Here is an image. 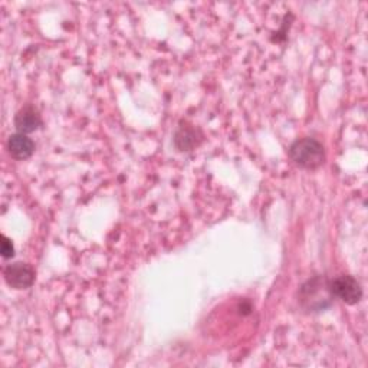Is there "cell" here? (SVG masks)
Returning a JSON list of instances; mask_svg holds the SVG:
<instances>
[{
  "label": "cell",
  "mask_w": 368,
  "mask_h": 368,
  "mask_svg": "<svg viewBox=\"0 0 368 368\" xmlns=\"http://www.w3.org/2000/svg\"><path fill=\"white\" fill-rule=\"evenodd\" d=\"M289 157L301 168L315 170L324 164L325 151L320 141L314 139H302L291 146Z\"/></svg>",
  "instance_id": "6da1fadb"
},
{
  "label": "cell",
  "mask_w": 368,
  "mask_h": 368,
  "mask_svg": "<svg viewBox=\"0 0 368 368\" xmlns=\"http://www.w3.org/2000/svg\"><path fill=\"white\" fill-rule=\"evenodd\" d=\"M328 291L332 296L341 299L348 305H355L362 298V289L358 281L350 275H341L332 279L328 285Z\"/></svg>",
  "instance_id": "7a4b0ae2"
},
{
  "label": "cell",
  "mask_w": 368,
  "mask_h": 368,
  "mask_svg": "<svg viewBox=\"0 0 368 368\" xmlns=\"http://www.w3.org/2000/svg\"><path fill=\"white\" fill-rule=\"evenodd\" d=\"M4 276L9 286L15 289H26L35 281V271L31 265L18 262L6 266L4 271Z\"/></svg>",
  "instance_id": "3957f363"
},
{
  "label": "cell",
  "mask_w": 368,
  "mask_h": 368,
  "mask_svg": "<svg viewBox=\"0 0 368 368\" xmlns=\"http://www.w3.org/2000/svg\"><path fill=\"white\" fill-rule=\"evenodd\" d=\"M16 130L22 134H29L36 131L42 126V118L39 111L33 105L23 107L15 117Z\"/></svg>",
  "instance_id": "277c9868"
},
{
  "label": "cell",
  "mask_w": 368,
  "mask_h": 368,
  "mask_svg": "<svg viewBox=\"0 0 368 368\" xmlns=\"http://www.w3.org/2000/svg\"><path fill=\"white\" fill-rule=\"evenodd\" d=\"M8 151L16 160H26L33 154L35 144L26 134L18 133L9 137Z\"/></svg>",
  "instance_id": "5b68a950"
},
{
  "label": "cell",
  "mask_w": 368,
  "mask_h": 368,
  "mask_svg": "<svg viewBox=\"0 0 368 368\" xmlns=\"http://www.w3.org/2000/svg\"><path fill=\"white\" fill-rule=\"evenodd\" d=\"M15 255V248H13V243L11 239H8L6 236H2V256L5 259H9Z\"/></svg>",
  "instance_id": "8992f818"
}]
</instances>
